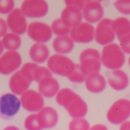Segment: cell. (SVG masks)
Masks as SVG:
<instances>
[{"mask_svg": "<svg viewBox=\"0 0 130 130\" xmlns=\"http://www.w3.org/2000/svg\"><path fill=\"white\" fill-rule=\"evenodd\" d=\"M56 101L72 118H81L87 114L86 103L79 95L69 88H65L59 91L56 95Z\"/></svg>", "mask_w": 130, "mask_h": 130, "instance_id": "1", "label": "cell"}, {"mask_svg": "<svg viewBox=\"0 0 130 130\" xmlns=\"http://www.w3.org/2000/svg\"><path fill=\"white\" fill-rule=\"evenodd\" d=\"M101 61L106 67L116 70L123 66L125 56L120 46L116 43H111L105 46L103 48Z\"/></svg>", "mask_w": 130, "mask_h": 130, "instance_id": "2", "label": "cell"}, {"mask_svg": "<svg viewBox=\"0 0 130 130\" xmlns=\"http://www.w3.org/2000/svg\"><path fill=\"white\" fill-rule=\"evenodd\" d=\"M80 61L81 69L86 76L101 70V57L96 49L88 48L84 50L80 55Z\"/></svg>", "mask_w": 130, "mask_h": 130, "instance_id": "3", "label": "cell"}, {"mask_svg": "<svg viewBox=\"0 0 130 130\" xmlns=\"http://www.w3.org/2000/svg\"><path fill=\"white\" fill-rule=\"evenodd\" d=\"M130 117V102L125 99H121L115 102L107 114L108 121L115 125L123 123Z\"/></svg>", "mask_w": 130, "mask_h": 130, "instance_id": "4", "label": "cell"}, {"mask_svg": "<svg viewBox=\"0 0 130 130\" xmlns=\"http://www.w3.org/2000/svg\"><path fill=\"white\" fill-rule=\"evenodd\" d=\"M75 64L70 59L60 54L53 55L47 61L48 67L52 72L64 77L72 74Z\"/></svg>", "mask_w": 130, "mask_h": 130, "instance_id": "5", "label": "cell"}, {"mask_svg": "<svg viewBox=\"0 0 130 130\" xmlns=\"http://www.w3.org/2000/svg\"><path fill=\"white\" fill-rule=\"evenodd\" d=\"M112 21L105 18L98 23L95 30L96 41L102 45L110 44L115 39V34L112 28Z\"/></svg>", "mask_w": 130, "mask_h": 130, "instance_id": "6", "label": "cell"}, {"mask_svg": "<svg viewBox=\"0 0 130 130\" xmlns=\"http://www.w3.org/2000/svg\"><path fill=\"white\" fill-rule=\"evenodd\" d=\"M21 106L20 99L14 93H5L1 97L0 113L3 117L10 118L15 116Z\"/></svg>", "mask_w": 130, "mask_h": 130, "instance_id": "7", "label": "cell"}, {"mask_svg": "<svg viewBox=\"0 0 130 130\" xmlns=\"http://www.w3.org/2000/svg\"><path fill=\"white\" fill-rule=\"evenodd\" d=\"M20 99L22 106L30 112H38L44 107L43 96L34 90H27L21 95Z\"/></svg>", "mask_w": 130, "mask_h": 130, "instance_id": "8", "label": "cell"}, {"mask_svg": "<svg viewBox=\"0 0 130 130\" xmlns=\"http://www.w3.org/2000/svg\"><path fill=\"white\" fill-rule=\"evenodd\" d=\"M48 5L42 0H27L23 2L21 9L25 16L29 18H40L48 11Z\"/></svg>", "mask_w": 130, "mask_h": 130, "instance_id": "9", "label": "cell"}, {"mask_svg": "<svg viewBox=\"0 0 130 130\" xmlns=\"http://www.w3.org/2000/svg\"><path fill=\"white\" fill-rule=\"evenodd\" d=\"M95 30L93 26L86 22H82L70 30V35L73 40L79 43H88L93 40Z\"/></svg>", "mask_w": 130, "mask_h": 130, "instance_id": "10", "label": "cell"}, {"mask_svg": "<svg viewBox=\"0 0 130 130\" xmlns=\"http://www.w3.org/2000/svg\"><path fill=\"white\" fill-rule=\"evenodd\" d=\"M28 35L31 39L39 43L48 41L52 36L50 27L45 23L34 22L29 25L27 30Z\"/></svg>", "mask_w": 130, "mask_h": 130, "instance_id": "11", "label": "cell"}, {"mask_svg": "<svg viewBox=\"0 0 130 130\" xmlns=\"http://www.w3.org/2000/svg\"><path fill=\"white\" fill-rule=\"evenodd\" d=\"M21 63V57L17 52H6L0 58L1 73L6 75L11 74L19 68Z\"/></svg>", "mask_w": 130, "mask_h": 130, "instance_id": "12", "label": "cell"}, {"mask_svg": "<svg viewBox=\"0 0 130 130\" xmlns=\"http://www.w3.org/2000/svg\"><path fill=\"white\" fill-rule=\"evenodd\" d=\"M7 22L9 29L14 34L21 35L26 32L27 27L26 18L20 9H15L8 14Z\"/></svg>", "mask_w": 130, "mask_h": 130, "instance_id": "13", "label": "cell"}, {"mask_svg": "<svg viewBox=\"0 0 130 130\" xmlns=\"http://www.w3.org/2000/svg\"><path fill=\"white\" fill-rule=\"evenodd\" d=\"M104 11L101 2L98 1H86L83 9V15L88 23H96L101 19Z\"/></svg>", "mask_w": 130, "mask_h": 130, "instance_id": "14", "label": "cell"}, {"mask_svg": "<svg viewBox=\"0 0 130 130\" xmlns=\"http://www.w3.org/2000/svg\"><path fill=\"white\" fill-rule=\"evenodd\" d=\"M37 116L40 126L43 130L54 127L58 121V112L51 107H43L37 113Z\"/></svg>", "mask_w": 130, "mask_h": 130, "instance_id": "15", "label": "cell"}, {"mask_svg": "<svg viewBox=\"0 0 130 130\" xmlns=\"http://www.w3.org/2000/svg\"><path fill=\"white\" fill-rule=\"evenodd\" d=\"M82 9L73 5L67 6L62 12L61 19L69 27H75L81 23L83 15Z\"/></svg>", "mask_w": 130, "mask_h": 130, "instance_id": "16", "label": "cell"}, {"mask_svg": "<svg viewBox=\"0 0 130 130\" xmlns=\"http://www.w3.org/2000/svg\"><path fill=\"white\" fill-rule=\"evenodd\" d=\"M31 83L19 70L12 75L9 80V86L13 93L21 95L28 90Z\"/></svg>", "mask_w": 130, "mask_h": 130, "instance_id": "17", "label": "cell"}, {"mask_svg": "<svg viewBox=\"0 0 130 130\" xmlns=\"http://www.w3.org/2000/svg\"><path fill=\"white\" fill-rule=\"evenodd\" d=\"M38 89V92L43 97L52 98L59 91V84L54 78L46 77L39 82Z\"/></svg>", "mask_w": 130, "mask_h": 130, "instance_id": "18", "label": "cell"}, {"mask_svg": "<svg viewBox=\"0 0 130 130\" xmlns=\"http://www.w3.org/2000/svg\"><path fill=\"white\" fill-rule=\"evenodd\" d=\"M107 78L109 85L116 90H123L128 85V77L126 73L122 70H112L108 74Z\"/></svg>", "mask_w": 130, "mask_h": 130, "instance_id": "19", "label": "cell"}, {"mask_svg": "<svg viewBox=\"0 0 130 130\" xmlns=\"http://www.w3.org/2000/svg\"><path fill=\"white\" fill-rule=\"evenodd\" d=\"M106 85L104 77L99 72L88 75L85 80L86 89L91 93H99L104 90Z\"/></svg>", "mask_w": 130, "mask_h": 130, "instance_id": "20", "label": "cell"}, {"mask_svg": "<svg viewBox=\"0 0 130 130\" xmlns=\"http://www.w3.org/2000/svg\"><path fill=\"white\" fill-rule=\"evenodd\" d=\"M48 48L45 44L36 43L30 48L29 55L30 58L36 63H43L49 56Z\"/></svg>", "mask_w": 130, "mask_h": 130, "instance_id": "21", "label": "cell"}, {"mask_svg": "<svg viewBox=\"0 0 130 130\" xmlns=\"http://www.w3.org/2000/svg\"><path fill=\"white\" fill-rule=\"evenodd\" d=\"M54 51L61 54L69 53L74 47V42L72 39L68 36H58L56 38L53 43Z\"/></svg>", "mask_w": 130, "mask_h": 130, "instance_id": "22", "label": "cell"}, {"mask_svg": "<svg viewBox=\"0 0 130 130\" xmlns=\"http://www.w3.org/2000/svg\"><path fill=\"white\" fill-rule=\"evenodd\" d=\"M112 26L118 40L130 33V22L125 17H119L113 21Z\"/></svg>", "mask_w": 130, "mask_h": 130, "instance_id": "23", "label": "cell"}, {"mask_svg": "<svg viewBox=\"0 0 130 130\" xmlns=\"http://www.w3.org/2000/svg\"><path fill=\"white\" fill-rule=\"evenodd\" d=\"M21 41L19 36L14 33H8L2 39V43L5 48L13 51L20 47Z\"/></svg>", "mask_w": 130, "mask_h": 130, "instance_id": "24", "label": "cell"}, {"mask_svg": "<svg viewBox=\"0 0 130 130\" xmlns=\"http://www.w3.org/2000/svg\"><path fill=\"white\" fill-rule=\"evenodd\" d=\"M51 27L54 33L59 36L67 35L70 32V27L65 24L61 18L54 20Z\"/></svg>", "mask_w": 130, "mask_h": 130, "instance_id": "25", "label": "cell"}, {"mask_svg": "<svg viewBox=\"0 0 130 130\" xmlns=\"http://www.w3.org/2000/svg\"><path fill=\"white\" fill-rule=\"evenodd\" d=\"M89 122L85 118H74L70 122L69 130H90Z\"/></svg>", "mask_w": 130, "mask_h": 130, "instance_id": "26", "label": "cell"}, {"mask_svg": "<svg viewBox=\"0 0 130 130\" xmlns=\"http://www.w3.org/2000/svg\"><path fill=\"white\" fill-rule=\"evenodd\" d=\"M24 126L27 130H43L38 122L37 113L27 116L25 120Z\"/></svg>", "mask_w": 130, "mask_h": 130, "instance_id": "27", "label": "cell"}, {"mask_svg": "<svg viewBox=\"0 0 130 130\" xmlns=\"http://www.w3.org/2000/svg\"><path fill=\"white\" fill-rule=\"evenodd\" d=\"M86 76L81 69L80 64H75L74 71L68 77L70 81L73 83H80L85 80Z\"/></svg>", "mask_w": 130, "mask_h": 130, "instance_id": "28", "label": "cell"}, {"mask_svg": "<svg viewBox=\"0 0 130 130\" xmlns=\"http://www.w3.org/2000/svg\"><path fill=\"white\" fill-rule=\"evenodd\" d=\"M51 73L45 67L36 65L33 72V81L39 83L41 80L46 77H52Z\"/></svg>", "mask_w": 130, "mask_h": 130, "instance_id": "29", "label": "cell"}, {"mask_svg": "<svg viewBox=\"0 0 130 130\" xmlns=\"http://www.w3.org/2000/svg\"><path fill=\"white\" fill-rule=\"evenodd\" d=\"M114 6L121 13L126 15L130 14V0L117 1L114 3Z\"/></svg>", "mask_w": 130, "mask_h": 130, "instance_id": "30", "label": "cell"}, {"mask_svg": "<svg viewBox=\"0 0 130 130\" xmlns=\"http://www.w3.org/2000/svg\"><path fill=\"white\" fill-rule=\"evenodd\" d=\"M37 65L34 63H26L23 65L20 69L23 75L31 82L33 81V71Z\"/></svg>", "mask_w": 130, "mask_h": 130, "instance_id": "31", "label": "cell"}, {"mask_svg": "<svg viewBox=\"0 0 130 130\" xmlns=\"http://www.w3.org/2000/svg\"><path fill=\"white\" fill-rule=\"evenodd\" d=\"M0 12L3 14H7L11 11L14 7V2L12 0L1 1Z\"/></svg>", "mask_w": 130, "mask_h": 130, "instance_id": "32", "label": "cell"}, {"mask_svg": "<svg viewBox=\"0 0 130 130\" xmlns=\"http://www.w3.org/2000/svg\"><path fill=\"white\" fill-rule=\"evenodd\" d=\"M121 48L125 53L130 54V33L118 40Z\"/></svg>", "mask_w": 130, "mask_h": 130, "instance_id": "33", "label": "cell"}, {"mask_svg": "<svg viewBox=\"0 0 130 130\" xmlns=\"http://www.w3.org/2000/svg\"><path fill=\"white\" fill-rule=\"evenodd\" d=\"M65 4L67 6L73 5L75 6L79 7L82 9L84 8L85 1H65Z\"/></svg>", "mask_w": 130, "mask_h": 130, "instance_id": "34", "label": "cell"}, {"mask_svg": "<svg viewBox=\"0 0 130 130\" xmlns=\"http://www.w3.org/2000/svg\"><path fill=\"white\" fill-rule=\"evenodd\" d=\"M7 30V25L5 22L1 19V36H4Z\"/></svg>", "mask_w": 130, "mask_h": 130, "instance_id": "35", "label": "cell"}, {"mask_svg": "<svg viewBox=\"0 0 130 130\" xmlns=\"http://www.w3.org/2000/svg\"><path fill=\"white\" fill-rule=\"evenodd\" d=\"M90 130H108L107 127L102 124H97L93 126Z\"/></svg>", "mask_w": 130, "mask_h": 130, "instance_id": "36", "label": "cell"}, {"mask_svg": "<svg viewBox=\"0 0 130 130\" xmlns=\"http://www.w3.org/2000/svg\"><path fill=\"white\" fill-rule=\"evenodd\" d=\"M120 130H130V121L123 123L120 127Z\"/></svg>", "mask_w": 130, "mask_h": 130, "instance_id": "37", "label": "cell"}, {"mask_svg": "<svg viewBox=\"0 0 130 130\" xmlns=\"http://www.w3.org/2000/svg\"><path fill=\"white\" fill-rule=\"evenodd\" d=\"M3 130H20L18 127L16 126L10 125L7 126L5 127Z\"/></svg>", "mask_w": 130, "mask_h": 130, "instance_id": "38", "label": "cell"}, {"mask_svg": "<svg viewBox=\"0 0 130 130\" xmlns=\"http://www.w3.org/2000/svg\"><path fill=\"white\" fill-rule=\"evenodd\" d=\"M128 63H129V66H130V57L129 59H128Z\"/></svg>", "mask_w": 130, "mask_h": 130, "instance_id": "39", "label": "cell"}]
</instances>
